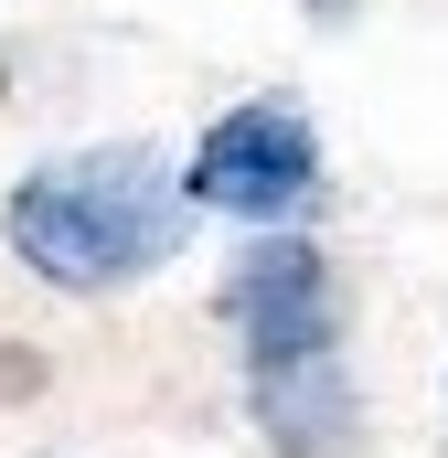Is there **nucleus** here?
Instances as JSON below:
<instances>
[{"label":"nucleus","mask_w":448,"mask_h":458,"mask_svg":"<svg viewBox=\"0 0 448 458\" xmlns=\"http://www.w3.org/2000/svg\"><path fill=\"white\" fill-rule=\"evenodd\" d=\"M193 214L203 203L150 149H65V160H32L11 182L0 234L32 277H54L75 299H108V288H139L150 267H171L193 245Z\"/></svg>","instance_id":"nucleus-1"},{"label":"nucleus","mask_w":448,"mask_h":458,"mask_svg":"<svg viewBox=\"0 0 448 458\" xmlns=\"http://www.w3.org/2000/svg\"><path fill=\"white\" fill-rule=\"evenodd\" d=\"M182 192L203 214H235V225H289L321 192V128L289 107V97L224 107V128H203V149L182 171Z\"/></svg>","instance_id":"nucleus-2"},{"label":"nucleus","mask_w":448,"mask_h":458,"mask_svg":"<svg viewBox=\"0 0 448 458\" xmlns=\"http://www.w3.org/2000/svg\"><path fill=\"white\" fill-rule=\"evenodd\" d=\"M224 320L246 342V373H278V362H321L341 331V288H332V256L310 234H267L235 288H224Z\"/></svg>","instance_id":"nucleus-3"},{"label":"nucleus","mask_w":448,"mask_h":458,"mask_svg":"<svg viewBox=\"0 0 448 458\" xmlns=\"http://www.w3.org/2000/svg\"><path fill=\"white\" fill-rule=\"evenodd\" d=\"M256 427H267L289 458H341L352 427H363V405H352L341 362L321 352V362H278V373H256Z\"/></svg>","instance_id":"nucleus-4"}]
</instances>
